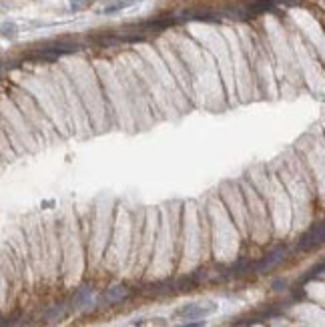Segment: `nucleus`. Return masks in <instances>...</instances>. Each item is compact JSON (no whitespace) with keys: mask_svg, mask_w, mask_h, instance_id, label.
Here are the masks:
<instances>
[{"mask_svg":"<svg viewBox=\"0 0 325 327\" xmlns=\"http://www.w3.org/2000/svg\"><path fill=\"white\" fill-rule=\"evenodd\" d=\"M285 255H287V249H285V247H277V249H273L271 253H267L261 261H257V263L253 265V269H255L257 273H267V271H271L273 267H277L281 261L285 259Z\"/></svg>","mask_w":325,"mask_h":327,"instance_id":"nucleus-4","label":"nucleus"},{"mask_svg":"<svg viewBox=\"0 0 325 327\" xmlns=\"http://www.w3.org/2000/svg\"><path fill=\"white\" fill-rule=\"evenodd\" d=\"M95 2V0H73L71 2V8L75 10V12H78L80 8H86V6H91Z\"/></svg>","mask_w":325,"mask_h":327,"instance_id":"nucleus-12","label":"nucleus"},{"mask_svg":"<svg viewBox=\"0 0 325 327\" xmlns=\"http://www.w3.org/2000/svg\"><path fill=\"white\" fill-rule=\"evenodd\" d=\"M89 303H91V289H89V287H80V289L75 293V297H73V307H75V309H82V307H86Z\"/></svg>","mask_w":325,"mask_h":327,"instance_id":"nucleus-9","label":"nucleus"},{"mask_svg":"<svg viewBox=\"0 0 325 327\" xmlns=\"http://www.w3.org/2000/svg\"><path fill=\"white\" fill-rule=\"evenodd\" d=\"M245 8L249 10L251 16H257V14H263V12H269L275 8V2L273 0H249L245 4Z\"/></svg>","mask_w":325,"mask_h":327,"instance_id":"nucleus-7","label":"nucleus"},{"mask_svg":"<svg viewBox=\"0 0 325 327\" xmlns=\"http://www.w3.org/2000/svg\"><path fill=\"white\" fill-rule=\"evenodd\" d=\"M62 315H64V305H62V303H56V305H52V307H49V309L45 311L42 319L49 321V323H54V321H58Z\"/></svg>","mask_w":325,"mask_h":327,"instance_id":"nucleus-10","label":"nucleus"},{"mask_svg":"<svg viewBox=\"0 0 325 327\" xmlns=\"http://www.w3.org/2000/svg\"><path fill=\"white\" fill-rule=\"evenodd\" d=\"M217 311V305L213 301H193V303H185L183 307H179L175 311V317H181L185 321H197V319H205L207 315Z\"/></svg>","mask_w":325,"mask_h":327,"instance_id":"nucleus-2","label":"nucleus"},{"mask_svg":"<svg viewBox=\"0 0 325 327\" xmlns=\"http://www.w3.org/2000/svg\"><path fill=\"white\" fill-rule=\"evenodd\" d=\"M18 34V26L14 23H4V25H0V36H4V38H14Z\"/></svg>","mask_w":325,"mask_h":327,"instance_id":"nucleus-11","label":"nucleus"},{"mask_svg":"<svg viewBox=\"0 0 325 327\" xmlns=\"http://www.w3.org/2000/svg\"><path fill=\"white\" fill-rule=\"evenodd\" d=\"M203 325H205V323L197 319V321H185L183 325H177V327H203Z\"/></svg>","mask_w":325,"mask_h":327,"instance_id":"nucleus-14","label":"nucleus"},{"mask_svg":"<svg viewBox=\"0 0 325 327\" xmlns=\"http://www.w3.org/2000/svg\"><path fill=\"white\" fill-rule=\"evenodd\" d=\"M128 297V289L126 285H115L111 289H106L104 295H102V301L104 303H121Z\"/></svg>","mask_w":325,"mask_h":327,"instance_id":"nucleus-6","label":"nucleus"},{"mask_svg":"<svg viewBox=\"0 0 325 327\" xmlns=\"http://www.w3.org/2000/svg\"><path fill=\"white\" fill-rule=\"evenodd\" d=\"M275 4H283V6H297L301 0H273Z\"/></svg>","mask_w":325,"mask_h":327,"instance_id":"nucleus-13","label":"nucleus"},{"mask_svg":"<svg viewBox=\"0 0 325 327\" xmlns=\"http://www.w3.org/2000/svg\"><path fill=\"white\" fill-rule=\"evenodd\" d=\"M80 47L76 42H64V40H58V42H52V45H47L38 50H34L30 54L32 60H45V62H50V60H56L60 56H69V54H75L78 52Z\"/></svg>","mask_w":325,"mask_h":327,"instance_id":"nucleus-1","label":"nucleus"},{"mask_svg":"<svg viewBox=\"0 0 325 327\" xmlns=\"http://www.w3.org/2000/svg\"><path fill=\"white\" fill-rule=\"evenodd\" d=\"M323 235H325V231H323V223L317 221L307 233H303V235H301L297 247H299L301 251H311V249H315V247H319V245L323 243Z\"/></svg>","mask_w":325,"mask_h":327,"instance_id":"nucleus-3","label":"nucleus"},{"mask_svg":"<svg viewBox=\"0 0 325 327\" xmlns=\"http://www.w3.org/2000/svg\"><path fill=\"white\" fill-rule=\"evenodd\" d=\"M139 0H113L111 4H106L102 10H100V14H117V12H121V10H125V8H128V6H133V4H137Z\"/></svg>","mask_w":325,"mask_h":327,"instance_id":"nucleus-8","label":"nucleus"},{"mask_svg":"<svg viewBox=\"0 0 325 327\" xmlns=\"http://www.w3.org/2000/svg\"><path fill=\"white\" fill-rule=\"evenodd\" d=\"M183 18H187V20H201V23H219V20H221V16L217 14V12L203 10V8H199V10H187V12H183Z\"/></svg>","mask_w":325,"mask_h":327,"instance_id":"nucleus-5","label":"nucleus"}]
</instances>
